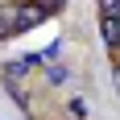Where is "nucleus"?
<instances>
[{
	"mask_svg": "<svg viewBox=\"0 0 120 120\" xmlns=\"http://www.w3.org/2000/svg\"><path fill=\"white\" fill-rule=\"evenodd\" d=\"M33 4H41V8H46V12H50V8H58L62 0H33Z\"/></svg>",
	"mask_w": 120,
	"mask_h": 120,
	"instance_id": "obj_1",
	"label": "nucleus"
}]
</instances>
